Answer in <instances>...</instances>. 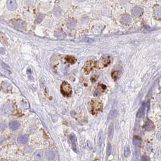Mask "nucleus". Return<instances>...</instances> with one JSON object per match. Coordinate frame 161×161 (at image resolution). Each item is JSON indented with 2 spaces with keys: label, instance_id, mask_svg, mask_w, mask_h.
<instances>
[{
  "label": "nucleus",
  "instance_id": "1",
  "mask_svg": "<svg viewBox=\"0 0 161 161\" xmlns=\"http://www.w3.org/2000/svg\"><path fill=\"white\" fill-rule=\"evenodd\" d=\"M102 104L100 101L94 99L90 102V108L93 115H96L102 110Z\"/></svg>",
  "mask_w": 161,
  "mask_h": 161
},
{
  "label": "nucleus",
  "instance_id": "2",
  "mask_svg": "<svg viewBox=\"0 0 161 161\" xmlns=\"http://www.w3.org/2000/svg\"><path fill=\"white\" fill-rule=\"evenodd\" d=\"M61 91L62 94L65 96H69L71 94V88L70 85L67 82H63L61 87Z\"/></svg>",
  "mask_w": 161,
  "mask_h": 161
},
{
  "label": "nucleus",
  "instance_id": "3",
  "mask_svg": "<svg viewBox=\"0 0 161 161\" xmlns=\"http://www.w3.org/2000/svg\"><path fill=\"white\" fill-rule=\"evenodd\" d=\"M94 66H95V63H94L93 61H88V62L85 64L84 67L85 72L87 74H88V73H90V71L92 70V69H93Z\"/></svg>",
  "mask_w": 161,
  "mask_h": 161
},
{
  "label": "nucleus",
  "instance_id": "4",
  "mask_svg": "<svg viewBox=\"0 0 161 161\" xmlns=\"http://www.w3.org/2000/svg\"><path fill=\"white\" fill-rule=\"evenodd\" d=\"M45 157L47 160L49 161L53 160L55 157V154L52 150L48 149L45 152Z\"/></svg>",
  "mask_w": 161,
  "mask_h": 161
},
{
  "label": "nucleus",
  "instance_id": "5",
  "mask_svg": "<svg viewBox=\"0 0 161 161\" xmlns=\"http://www.w3.org/2000/svg\"><path fill=\"white\" fill-rule=\"evenodd\" d=\"M122 73V70L120 67H118V69L115 70L114 71H112V78L113 79L116 80L118 78H120Z\"/></svg>",
  "mask_w": 161,
  "mask_h": 161
},
{
  "label": "nucleus",
  "instance_id": "6",
  "mask_svg": "<svg viewBox=\"0 0 161 161\" xmlns=\"http://www.w3.org/2000/svg\"><path fill=\"white\" fill-rule=\"evenodd\" d=\"M110 63V59L109 57L102 58L99 62V67L100 68H104L107 66Z\"/></svg>",
  "mask_w": 161,
  "mask_h": 161
},
{
  "label": "nucleus",
  "instance_id": "7",
  "mask_svg": "<svg viewBox=\"0 0 161 161\" xmlns=\"http://www.w3.org/2000/svg\"><path fill=\"white\" fill-rule=\"evenodd\" d=\"M9 128L12 130L15 131L18 130L19 128H20V123L18 120H12V121L9 122Z\"/></svg>",
  "mask_w": 161,
  "mask_h": 161
},
{
  "label": "nucleus",
  "instance_id": "8",
  "mask_svg": "<svg viewBox=\"0 0 161 161\" xmlns=\"http://www.w3.org/2000/svg\"><path fill=\"white\" fill-rule=\"evenodd\" d=\"M7 9L9 10H11V11L15 10L17 8V2L15 1H13V0L7 1Z\"/></svg>",
  "mask_w": 161,
  "mask_h": 161
},
{
  "label": "nucleus",
  "instance_id": "9",
  "mask_svg": "<svg viewBox=\"0 0 161 161\" xmlns=\"http://www.w3.org/2000/svg\"><path fill=\"white\" fill-rule=\"evenodd\" d=\"M70 140L71 143V147L73 151L75 152L77 151V144H76V136L74 134H71L70 136Z\"/></svg>",
  "mask_w": 161,
  "mask_h": 161
},
{
  "label": "nucleus",
  "instance_id": "10",
  "mask_svg": "<svg viewBox=\"0 0 161 161\" xmlns=\"http://www.w3.org/2000/svg\"><path fill=\"white\" fill-rule=\"evenodd\" d=\"M34 159L36 161H43V151L42 150H38L34 154Z\"/></svg>",
  "mask_w": 161,
  "mask_h": 161
},
{
  "label": "nucleus",
  "instance_id": "11",
  "mask_svg": "<svg viewBox=\"0 0 161 161\" xmlns=\"http://www.w3.org/2000/svg\"><path fill=\"white\" fill-rule=\"evenodd\" d=\"M144 128L145 130L148 131V132L153 130L155 128V125H154L153 122L149 119L147 120L144 125Z\"/></svg>",
  "mask_w": 161,
  "mask_h": 161
},
{
  "label": "nucleus",
  "instance_id": "12",
  "mask_svg": "<svg viewBox=\"0 0 161 161\" xmlns=\"http://www.w3.org/2000/svg\"><path fill=\"white\" fill-rule=\"evenodd\" d=\"M12 85L10 84L9 83H7V82H3V83L1 84V88L2 90L4 91V92H9L12 90Z\"/></svg>",
  "mask_w": 161,
  "mask_h": 161
},
{
  "label": "nucleus",
  "instance_id": "13",
  "mask_svg": "<svg viewBox=\"0 0 161 161\" xmlns=\"http://www.w3.org/2000/svg\"><path fill=\"white\" fill-rule=\"evenodd\" d=\"M18 142L21 144H26L29 141V136L27 134H22L20 135L18 138Z\"/></svg>",
  "mask_w": 161,
  "mask_h": 161
},
{
  "label": "nucleus",
  "instance_id": "14",
  "mask_svg": "<svg viewBox=\"0 0 161 161\" xmlns=\"http://www.w3.org/2000/svg\"><path fill=\"white\" fill-rule=\"evenodd\" d=\"M143 10L139 6L135 7L132 10V14L136 17H139L142 14Z\"/></svg>",
  "mask_w": 161,
  "mask_h": 161
},
{
  "label": "nucleus",
  "instance_id": "15",
  "mask_svg": "<svg viewBox=\"0 0 161 161\" xmlns=\"http://www.w3.org/2000/svg\"><path fill=\"white\" fill-rule=\"evenodd\" d=\"M154 16L157 20L161 19V7L157 6L154 9Z\"/></svg>",
  "mask_w": 161,
  "mask_h": 161
},
{
  "label": "nucleus",
  "instance_id": "16",
  "mask_svg": "<svg viewBox=\"0 0 161 161\" xmlns=\"http://www.w3.org/2000/svg\"><path fill=\"white\" fill-rule=\"evenodd\" d=\"M106 88V85L103 84H99L98 86V88L94 91V95L95 96H99L101 94V93H102Z\"/></svg>",
  "mask_w": 161,
  "mask_h": 161
},
{
  "label": "nucleus",
  "instance_id": "17",
  "mask_svg": "<svg viewBox=\"0 0 161 161\" xmlns=\"http://www.w3.org/2000/svg\"><path fill=\"white\" fill-rule=\"evenodd\" d=\"M103 139H104V132L102 130H101L98 136V147L99 148L102 147Z\"/></svg>",
  "mask_w": 161,
  "mask_h": 161
},
{
  "label": "nucleus",
  "instance_id": "18",
  "mask_svg": "<svg viewBox=\"0 0 161 161\" xmlns=\"http://www.w3.org/2000/svg\"><path fill=\"white\" fill-rule=\"evenodd\" d=\"M146 106L145 103H143L142 106L140 108L139 111L137 113V117L138 118H142V117L145 115V113H146Z\"/></svg>",
  "mask_w": 161,
  "mask_h": 161
},
{
  "label": "nucleus",
  "instance_id": "19",
  "mask_svg": "<svg viewBox=\"0 0 161 161\" xmlns=\"http://www.w3.org/2000/svg\"><path fill=\"white\" fill-rule=\"evenodd\" d=\"M14 25L19 29H24L26 28V23L21 20H17L14 21Z\"/></svg>",
  "mask_w": 161,
  "mask_h": 161
},
{
  "label": "nucleus",
  "instance_id": "20",
  "mask_svg": "<svg viewBox=\"0 0 161 161\" xmlns=\"http://www.w3.org/2000/svg\"><path fill=\"white\" fill-rule=\"evenodd\" d=\"M113 134H114V127H113V124H111L108 127V136L110 139H111L113 138Z\"/></svg>",
  "mask_w": 161,
  "mask_h": 161
},
{
  "label": "nucleus",
  "instance_id": "21",
  "mask_svg": "<svg viewBox=\"0 0 161 161\" xmlns=\"http://www.w3.org/2000/svg\"><path fill=\"white\" fill-rule=\"evenodd\" d=\"M131 17L128 15H124L121 18V22L125 24H128L131 22Z\"/></svg>",
  "mask_w": 161,
  "mask_h": 161
},
{
  "label": "nucleus",
  "instance_id": "22",
  "mask_svg": "<svg viewBox=\"0 0 161 161\" xmlns=\"http://www.w3.org/2000/svg\"><path fill=\"white\" fill-rule=\"evenodd\" d=\"M117 114H118V111H117L116 110H112L108 115V118H107L108 121H109V120H111L112 119L115 118V117L116 116Z\"/></svg>",
  "mask_w": 161,
  "mask_h": 161
},
{
  "label": "nucleus",
  "instance_id": "23",
  "mask_svg": "<svg viewBox=\"0 0 161 161\" xmlns=\"http://www.w3.org/2000/svg\"><path fill=\"white\" fill-rule=\"evenodd\" d=\"M76 25V22L74 19H69L67 21V26L69 29H73Z\"/></svg>",
  "mask_w": 161,
  "mask_h": 161
},
{
  "label": "nucleus",
  "instance_id": "24",
  "mask_svg": "<svg viewBox=\"0 0 161 161\" xmlns=\"http://www.w3.org/2000/svg\"><path fill=\"white\" fill-rule=\"evenodd\" d=\"M55 35L56 37L58 38H59V39H62V38H65L66 36L65 33L63 32L62 31H61V30H58V31H55Z\"/></svg>",
  "mask_w": 161,
  "mask_h": 161
},
{
  "label": "nucleus",
  "instance_id": "25",
  "mask_svg": "<svg viewBox=\"0 0 161 161\" xmlns=\"http://www.w3.org/2000/svg\"><path fill=\"white\" fill-rule=\"evenodd\" d=\"M133 143L136 146H140L141 143V139L139 136H135L133 138Z\"/></svg>",
  "mask_w": 161,
  "mask_h": 161
},
{
  "label": "nucleus",
  "instance_id": "26",
  "mask_svg": "<svg viewBox=\"0 0 161 161\" xmlns=\"http://www.w3.org/2000/svg\"><path fill=\"white\" fill-rule=\"evenodd\" d=\"M130 155V148L129 146H126L124 148V156L125 157L129 156Z\"/></svg>",
  "mask_w": 161,
  "mask_h": 161
},
{
  "label": "nucleus",
  "instance_id": "27",
  "mask_svg": "<svg viewBox=\"0 0 161 161\" xmlns=\"http://www.w3.org/2000/svg\"><path fill=\"white\" fill-rule=\"evenodd\" d=\"M111 145L110 144V143H108L107 147V155L108 156H109L110 155V154L111 153Z\"/></svg>",
  "mask_w": 161,
  "mask_h": 161
},
{
  "label": "nucleus",
  "instance_id": "28",
  "mask_svg": "<svg viewBox=\"0 0 161 161\" xmlns=\"http://www.w3.org/2000/svg\"><path fill=\"white\" fill-rule=\"evenodd\" d=\"M66 59H67V61H68V62H70V63H74L75 61V59L74 58V57H68L66 58Z\"/></svg>",
  "mask_w": 161,
  "mask_h": 161
},
{
  "label": "nucleus",
  "instance_id": "29",
  "mask_svg": "<svg viewBox=\"0 0 161 161\" xmlns=\"http://www.w3.org/2000/svg\"><path fill=\"white\" fill-rule=\"evenodd\" d=\"M155 157L157 159H161V149H159L156 152Z\"/></svg>",
  "mask_w": 161,
  "mask_h": 161
},
{
  "label": "nucleus",
  "instance_id": "30",
  "mask_svg": "<svg viewBox=\"0 0 161 161\" xmlns=\"http://www.w3.org/2000/svg\"><path fill=\"white\" fill-rule=\"evenodd\" d=\"M142 161H150V157L147 155H143L142 156Z\"/></svg>",
  "mask_w": 161,
  "mask_h": 161
},
{
  "label": "nucleus",
  "instance_id": "31",
  "mask_svg": "<svg viewBox=\"0 0 161 161\" xmlns=\"http://www.w3.org/2000/svg\"><path fill=\"white\" fill-rule=\"evenodd\" d=\"M156 138L157 140H159V141H161V130H160L158 133H157V134L156 135Z\"/></svg>",
  "mask_w": 161,
  "mask_h": 161
}]
</instances>
